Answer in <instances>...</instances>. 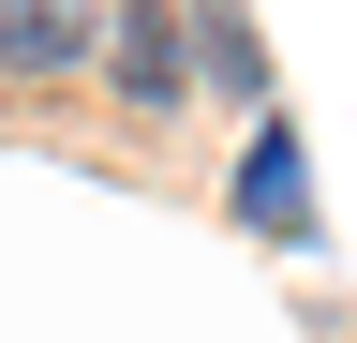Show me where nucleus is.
Returning <instances> with one entry per match:
<instances>
[{"instance_id": "1", "label": "nucleus", "mask_w": 357, "mask_h": 343, "mask_svg": "<svg viewBox=\"0 0 357 343\" xmlns=\"http://www.w3.org/2000/svg\"><path fill=\"white\" fill-rule=\"evenodd\" d=\"M89 30L119 45V90H134V105H178V90H194V60H178V15H164V0H119V15H89Z\"/></svg>"}, {"instance_id": "2", "label": "nucleus", "mask_w": 357, "mask_h": 343, "mask_svg": "<svg viewBox=\"0 0 357 343\" xmlns=\"http://www.w3.org/2000/svg\"><path fill=\"white\" fill-rule=\"evenodd\" d=\"M89 60V0H0V75H75Z\"/></svg>"}, {"instance_id": "3", "label": "nucleus", "mask_w": 357, "mask_h": 343, "mask_svg": "<svg viewBox=\"0 0 357 343\" xmlns=\"http://www.w3.org/2000/svg\"><path fill=\"white\" fill-rule=\"evenodd\" d=\"M298 209H312V180H298V135H253V149H238V224H268V239H283Z\"/></svg>"}, {"instance_id": "4", "label": "nucleus", "mask_w": 357, "mask_h": 343, "mask_svg": "<svg viewBox=\"0 0 357 343\" xmlns=\"http://www.w3.org/2000/svg\"><path fill=\"white\" fill-rule=\"evenodd\" d=\"M208 90H268V45L238 30V0H208Z\"/></svg>"}]
</instances>
